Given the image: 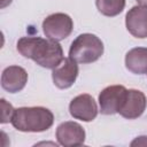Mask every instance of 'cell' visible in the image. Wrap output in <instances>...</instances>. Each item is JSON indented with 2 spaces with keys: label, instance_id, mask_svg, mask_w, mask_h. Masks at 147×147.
I'll return each instance as SVG.
<instances>
[{
  "label": "cell",
  "instance_id": "cell-11",
  "mask_svg": "<svg viewBox=\"0 0 147 147\" xmlns=\"http://www.w3.org/2000/svg\"><path fill=\"white\" fill-rule=\"evenodd\" d=\"M127 31L136 38H147V8L133 6L125 15Z\"/></svg>",
  "mask_w": 147,
  "mask_h": 147
},
{
  "label": "cell",
  "instance_id": "cell-4",
  "mask_svg": "<svg viewBox=\"0 0 147 147\" xmlns=\"http://www.w3.org/2000/svg\"><path fill=\"white\" fill-rule=\"evenodd\" d=\"M74 29L72 18L64 13H55L47 16L42 22L44 34L52 40L61 41L68 38Z\"/></svg>",
  "mask_w": 147,
  "mask_h": 147
},
{
  "label": "cell",
  "instance_id": "cell-6",
  "mask_svg": "<svg viewBox=\"0 0 147 147\" xmlns=\"http://www.w3.org/2000/svg\"><path fill=\"white\" fill-rule=\"evenodd\" d=\"M69 113L76 119L83 122H91L98 116L99 109L92 95L84 93L75 96L70 101Z\"/></svg>",
  "mask_w": 147,
  "mask_h": 147
},
{
  "label": "cell",
  "instance_id": "cell-7",
  "mask_svg": "<svg viewBox=\"0 0 147 147\" xmlns=\"http://www.w3.org/2000/svg\"><path fill=\"white\" fill-rule=\"evenodd\" d=\"M56 139L61 146L75 147L82 146L85 141L86 133L84 127L77 122L67 121L56 127Z\"/></svg>",
  "mask_w": 147,
  "mask_h": 147
},
{
  "label": "cell",
  "instance_id": "cell-17",
  "mask_svg": "<svg viewBox=\"0 0 147 147\" xmlns=\"http://www.w3.org/2000/svg\"><path fill=\"white\" fill-rule=\"evenodd\" d=\"M137 2H138L139 6H141L144 8H147V0H137Z\"/></svg>",
  "mask_w": 147,
  "mask_h": 147
},
{
  "label": "cell",
  "instance_id": "cell-1",
  "mask_svg": "<svg viewBox=\"0 0 147 147\" xmlns=\"http://www.w3.org/2000/svg\"><path fill=\"white\" fill-rule=\"evenodd\" d=\"M16 48L18 53L38 65L46 69H54L64 60L62 46L59 41L44 39L40 37H22L18 39Z\"/></svg>",
  "mask_w": 147,
  "mask_h": 147
},
{
  "label": "cell",
  "instance_id": "cell-9",
  "mask_svg": "<svg viewBox=\"0 0 147 147\" xmlns=\"http://www.w3.org/2000/svg\"><path fill=\"white\" fill-rule=\"evenodd\" d=\"M78 65L77 62L71 60L70 57L64 59L61 64L53 69L52 78L54 85L60 90L69 88L74 85L78 77Z\"/></svg>",
  "mask_w": 147,
  "mask_h": 147
},
{
  "label": "cell",
  "instance_id": "cell-14",
  "mask_svg": "<svg viewBox=\"0 0 147 147\" xmlns=\"http://www.w3.org/2000/svg\"><path fill=\"white\" fill-rule=\"evenodd\" d=\"M1 123H8L11 121L13 114H14V108L10 103H8L5 99H1Z\"/></svg>",
  "mask_w": 147,
  "mask_h": 147
},
{
  "label": "cell",
  "instance_id": "cell-10",
  "mask_svg": "<svg viewBox=\"0 0 147 147\" xmlns=\"http://www.w3.org/2000/svg\"><path fill=\"white\" fill-rule=\"evenodd\" d=\"M28 83V72L20 65H9L1 74V86L9 93L22 91Z\"/></svg>",
  "mask_w": 147,
  "mask_h": 147
},
{
  "label": "cell",
  "instance_id": "cell-8",
  "mask_svg": "<svg viewBox=\"0 0 147 147\" xmlns=\"http://www.w3.org/2000/svg\"><path fill=\"white\" fill-rule=\"evenodd\" d=\"M147 106L146 95L139 90H127L123 105L118 111V114L127 119H136L140 117Z\"/></svg>",
  "mask_w": 147,
  "mask_h": 147
},
{
  "label": "cell",
  "instance_id": "cell-13",
  "mask_svg": "<svg viewBox=\"0 0 147 147\" xmlns=\"http://www.w3.org/2000/svg\"><path fill=\"white\" fill-rule=\"evenodd\" d=\"M98 10L108 17L121 14L125 7V0H95Z\"/></svg>",
  "mask_w": 147,
  "mask_h": 147
},
{
  "label": "cell",
  "instance_id": "cell-3",
  "mask_svg": "<svg viewBox=\"0 0 147 147\" xmlns=\"http://www.w3.org/2000/svg\"><path fill=\"white\" fill-rule=\"evenodd\" d=\"M103 54V42L92 33H82L71 42L69 57L77 63H92Z\"/></svg>",
  "mask_w": 147,
  "mask_h": 147
},
{
  "label": "cell",
  "instance_id": "cell-12",
  "mask_svg": "<svg viewBox=\"0 0 147 147\" xmlns=\"http://www.w3.org/2000/svg\"><path fill=\"white\" fill-rule=\"evenodd\" d=\"M125 67L136 75L147 74V47H134L125 55Z\"/></svg>",
  "mask_w": 147,
  "mask_h": 147
},
{
  "label": "cell",
  "instance_id": "cell-16",
  "mask_svg": "<svg viewBox=\"0 0 147 147\" xmlns=\"http://www.w3.org/2000/svg\"><path fill=\"white\" fill-rule=\"evenodd\" d=\"M11 1H13V0H1V8H5V7H7L8 5H10Z\"/></svg>",
  "mask_w": 147,
  "mask_h": 147
},
{
  "label": "cell",
  "instance_id": "cell-2",
  "mask_svg": "<svg viewBox=\"0 0 147 147\" xmlns=\"http://www.w3.org/2000/svg\"><path fill=\"white\" fill-rule=\"evenodd\" d=\"M10 123L21 132H44L53 125L54 115L45 107H20L14 110Z\"/></svg>",
  "mask_w": 147,
  "mask_h": 147
},
{
  "label": "cell",
  "instance_id": "cell-15",
  "mask_svg": "<svg viewBox=\"0 0 147 147\" xmlns=\"http://www.w3.org/2000/svg\"><path fill=\"white\" fill-rule=\"evenodd\" d=\"M131 146H147V137L146 136H141L136 138L132 142Z\"/></svg>",
  "mask_w": 147,
  "mask_h": 147
},
{
  "label": "cell",
  "instance_id": "cell-5",
  "mask_svg": "<svg viewBox=\"0 0 147 147\" xmlns=\"http://www.w3.org/2000/svg\"><path fill=\"white\" fill-rule=\"evenodd\" d=\"M126 88L123 85H111L103 88L99 94L100 113L103 115L118 114L126 95Z\"/></svg>",
  "mask_w": 147,
  "mask_h": 147
}]
</instances>
